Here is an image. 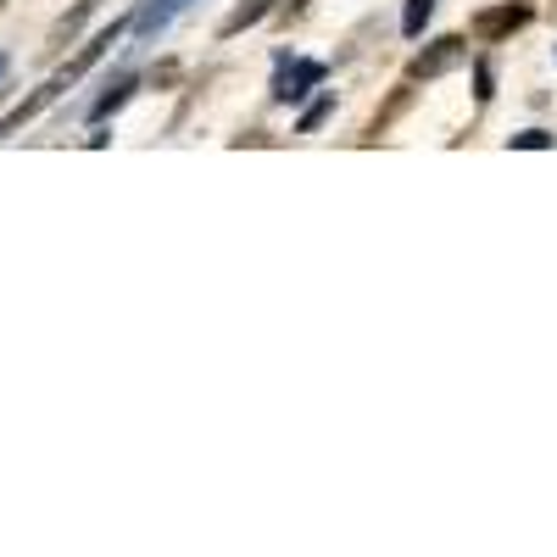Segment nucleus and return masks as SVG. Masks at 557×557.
<instances>
[{
    "label": "nucleus",
    "instance_id": "nucleus-9",
    "mask_svg": "<svg viewBox=\"0 0 557 557\" xmlns=\"http://www.w3.org/2000/svg\"><path fill=\"white\" fill-rule=\"evenodd\" d=\"M430 17H435V0H407V12H401V34L407 39H418L430 28Z\"/></svg>",
    "mask_w": 557,
    "mask_h": 557
},
{
    "label": "nucleus",
    "instance_id": "nucleus-5",
    "mask_svg": "<svg viewBox=\"0 0 557 557\" xmlns=\"http://www.w3.org/2000/svg\"><path fill=\"white\" fill-rule=\"evenodd\" d=\"M178 12H184V0H146V7L134 12V23H128V28H134L139 39H146V34H162Z\"/></svg>",
    "mask_w": 557,
    "mask_h": 557
},
{
    "label": "nucleus",
    "instance_id": "nucleus-12",
    "mask_svg": "<svg viewBox=\"0 0 557 557\" xmlns=\"http://www.w3.org/2000/svg\"><path fill=\"white\" fill-rule=\"evenodd\" d=\"M491 84H496V78H491V62H474V101H480V107H485V101L496 96Z\"/></svg>",
    "mask_w": 557,
    "mask_h": 557
},
{
    "label": "nucleus",
    "instance_id": "nucleus-1",
    "mask_svg": "<svg viewBox=\"0 0 557 557\" xmlns=\"http://www.w3.org/2000/svg\"><path fill=\"white\" fill-rule=\"evenodd\" d=\"M323 78H330V67L323 62H307V57H278V73H273V101L296 107L307 89H318Z\"/></svg>",
    "mask_w": 557,
    "mask_h": 557
},
{
    "label": "nucleus",
    "instance_id": "nucleus-10",
    "mask_svg": "<svg viewBox=\"0 0 557 557\" xmlns=\"http://www.w3.org/2000/svg\"><path fill=\"white\" fill-rule=\"evenodd\" d=\"M330 112H335V96H318V101L301 112V123H296V128H301V134H312V128H318L323 117H330Z\"/></svg>",
    "mask_w": 557,
    "mask_h": 557
},
{
    "label": "nucleus",
    "instance_id": "nucleus-13",
    "mask_svg": "<svg viewBox=\"0 0 557 557\" xmlns=\"http://www.w3.org/2000/svg\"><path fill=\"white\" fill-rule=\"evenodd\" d=\"M0 73H7V57H0Z\"/></svg>",
    "mask_w": 557,
    "mask_h": 557
},
{
    "label": "nucleus",
    "instance_id": "nucleus-2",
    "mask_svg": "<svg viewBox=\"0 0 557 557\" xmlns=\"http://www.w3.org/2000/svg\"><path fill=\"white\" fill-rule=\"evenodd\" d=\"M535 12L524 7V0H502V7H491V12H474V39H485V45H496V39H507V34H519L524 23H530Z\"/></svg>",
    "mask_w": 557,
    "mask_h": 557
},
{
    "label": "nucleus",
    "instance_id": "nucleus-3",
    "mask_svg": "<svg viewBox=\"0 0 557 557\" xmlns=\"http://www.w3.org/2000/svg\"><path fill=\"white\" fill-rule=\"evenodd\" d=\"M462 62H469V39L446 34V39H435L430 51L407 67V78H441V73H451V67H462Z\"/></svg>",
    "mask_w": 557,
    "mask_h": 557
},
{
    "label": "nucleus",
    "instance_id": "nucleus-11",
    "mask_svg": "<svg viewBox=\"0 0 557 557\" xmlns=\"http://www.w3.org/2000/svg\"><path fill=\"white\" fill-rule=\"evenodd\" d=\"M507 146H513V151H546V146H552V134H546V128H524V134L507 139Z\"/></svg>",
    "mask_w": 557,
    "mask_h": 557
},
{
    "label": "nucleus",
    "instance_id": "nucleus-8",
    "mask_svg": "<svg viewBox=\"0 0 557 557\" xmlns=\"http://www.w3.org/2000/svg\"><path fill=\"white\" fill-rule=\"evenodd\" d=\"M96 7H101V0H78V7H73V12H67V17L51 28V45H67V39H73V34L89 23V12H96Z\"/></svg>",
    "mask_w": 557,
    "mask_h": 557
},
{
    "label": "nucleus",
    "instance_id": "nucleus-4",
    "mask_svg": "<svg viewBox=\"0 0 557 557\" xmlns=\"http://www.w3.org/2000/svg\"><path fill=\"white\" fill-rule=\"evenodd\" d=\"M62 89H67V84H62V78H51V84H39V89H34V96H28V101H23V107H12V112H7V117H0V139H12V134H17V128H23V123H34V117H39V112H45V107H51V101H57V96H62Z\"/></svg>",
    "mask_w": 557,
    "mask_h": 557
},
{
    "label": "nucleus",
    "instance_id": "nucleus-6",
    "mask_svg": "<svg viewBox=\"0 0 557 557\" xmlns=\"http://www.w3.org/2000/svg\"><path fill=\"white\" fill-rule=\"evenodd\" d=\"M134 89H139V78H134V73L112 78V84H107V96H101L96 107H89V123H107V117H112V112H117V107H123V101L134 96Z\"/></svg>",
    "mask_w": 557,
    "mask_h": 557
},
{
    "label": "nucleus",
    "instance_id": "nucleus-7",
    "mask_svg": "<svg viewBox=\"0 0 557 557\" xmlns=\"http://www.w3.org/2000/svg\"><path fill=\"white\" fill-rule=\"evenodd\" d=\"M273 7H278V0H240V7H235V12L223 17V28H218V34H223V39H228V34H240V28L262 23V17H268Z\"/></svg>",
    "mask_w": 557,
    "mask_h": 557
}]
</instances>
